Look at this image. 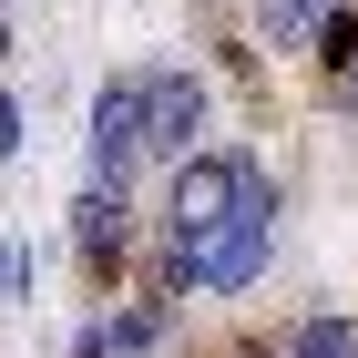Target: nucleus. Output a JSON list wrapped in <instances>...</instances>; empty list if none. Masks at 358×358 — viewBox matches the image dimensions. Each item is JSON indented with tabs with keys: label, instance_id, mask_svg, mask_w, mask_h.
<instances>
[{
	"label": "nucleus",
	"instance_id": "f257e3e1",
	"mask_svg": "<svg viewBox=\"0 0 358 358\" xmlns=\"http://www.w3.org/2000/svg\"><path fill=\"white\" fill-rule=\"evenodd\" d=\"M236 215H276V174L236 143H205L194 164H174V194H164V246L205 236V225H236Z\"/></svg>",
	"mask_w": 358,
	"mask_h": 358
},
{
	"label": "nucleus",
	"instance_id": "f03ea898",
	"mask_svg": "<svg viewBox=\"0 0 358 358\" xmlns=\"http://www.w3.org/2000/svg\"><path fill=\"white\" fill-rule=\"evenodd\" d=\"M205 154V83L185 62L143 72V164H194Z\"/></svg>",
	"mask_w": 358,
	"mask_h": 358
},
{
	"label": "nucleus",
	"instance_id": "7ed1b4c3",
	"mask_svg": "<svg viewBox=\"0 0 358 358\" xmlns=\"http://www.w3.org/2000/svg\"><path fill=\"white\" fill-rule=\"evenodd\" d=\"M83 164H92V185H134V164H143V72H113L103 92H92V134H83Z\"/></svg>",
	"mask_w": 358,
	"mask_h": 358
},
{
	"label": "nucleus",
	"instance_id": "20e7f679",
	"mask_svg": "<svg viewBox=\"0 0 358 358\" xmlns=\"http://www.w3.org/2000/svg\"><path fill=\"white\" fill-rule=\"evenodd\" d=\"M72 256H83L92 287L123 276V256H134V205H123L113 185H83V205H72Z\"/></svg>",
	"mask_w": 358,
	"mask_h": 358
},
{
	"label": "nucleus",
	"instance_id": "39448f33",
	"mask_svg": "<svg viewBox=\"0 0 358 358\" xmlns=\"http://www.w3.org/2000/svg\"><path fill=\"white\" fill-rule=\"evenodd\" d=\"M164 328H174V297H134V307H113V317H92L72 338V358H154Z\"/></svg>",
	"mask_w": 358,
	"mask_h": 358
},
{
	"label": "nucleus",
	"instance_id": "423d86ee",
	"mask_svg": "<svg viewBox=\"0 0 358 358\" xmlns=\"http://www.w3.org/2000/svg\"><path fill=\"white\" fill-rule=\"evenodd\" d=\"M338 10H348V0H266V41L276 52H317Z\"/></svg>",
	"mask_w": 358,
	"mask_h": 358
},
{
	"label": "nucleus",
	"instance_id": "0eeeda50",
	"mask_svg": "<svg viewBox=\"0 0 358 358\" xmlns=\"http://www.w3.org/2000/svg\"><path fill=\"white\" fill-rule=\"evenodd\" d=\"M276 358H358V317L317 307V317H297V328L276 338Z\"/></svg>",
	"mask_w": 358,
	"mask_h": 358
},
{
	"label": "nucleus",
	"instance_id": "6e6552de",
	"mask_svg": "<svg viewBox=\"0 0 358 358\" xmlns=\"http://www.w3.org/2000/svg\"><path fill=\"white\" fill-rule=\"evenodd\" d=\"M317 62H328V83H338V72L358 62V10H338V21H328V41H317Z\"/></svg>",
	"mask_w": 358,
	"mask_h": 358
},
{
	"label": "nucleus",
	"instance_id": "1a4fd4ad",
	"mask_svg": "<svg viewBox=\"0 0 358 358\" xmlns=\"http://www.w3.org/2000/svg\"><path fill=\"white\" fill-rule=\"evenodd\" d=\"M21 287H31V256H21V246H10V236H0V307L21 297Z\"/></svg>",
	"mask_w": 358,
	"mask_h": 358
},
{
	"label": "nucleus",
	"instance_id": "9d476101",
	"mask_svg": "<svg viewBox=\"0 0 358 358\" xmlns=\"http://www.w3.org/2000/svg\"><path fill=\"white\" fill-rule=\"evenodd\" d=\"M10 154H21V92L0 83V164H10Z\"/></svg>",
	"mask_w": 358,
	"mask_h": 358
},
{
	"label": "nucleus",
	"instance_id": "9b49d317",
	"mask_svg": "<svg viewBox=\"0 0 358 358\" xmlns=\"http://www.w3.org/2000/svg\"><path fill=\"white\" fill-rule=\"evenodd\" d=\"M338 113H358V62H348V72H338Z\"/></svg>",
	"mask_w": 358,
	"mask_h": 358
},
{
	"label": "nucleus",
	"instance_id": "f8f14e48",
	"mask_svg": "<svg viewBox=\"0 0 358 358\" xmlns=\"http://www.w3.org/2000/svg\"><path fill=\"white\" fill-rule=\"evenodd\" d=\"M215 358H276V348H256V338H236V348H215Z\"/></svg>",
	"mask_w": 358,
	"mask_h": 358
},
{
	"label": "nucleus",
	"instance_id": "ddd939ff",
	"mask_svg": "<svg viewBox=\"0 0 358 358\" xmlns=\"http://www.w3.org/2000/svg\"><path fill=\"white\" fill-rule=\"evenodd\" d=\"M0 62H10V21H0Z\"/></svg>",
	"mask_w": 358,
	"mask_h": 358
}]
</instances>
